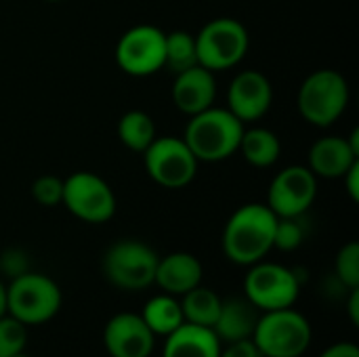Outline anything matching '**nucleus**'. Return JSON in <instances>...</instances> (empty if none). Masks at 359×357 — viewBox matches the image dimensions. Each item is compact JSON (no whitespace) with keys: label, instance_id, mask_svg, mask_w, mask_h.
I'll list each match as a JSON object with an SVG mask.
<instances>
[{"label":"nucleus","instance_id":"1","mask_svg":"<svg viewBox=\"0 0 359 357\" xmlns=\"http://www.w3.org/2000/svg\"><path fill=\"white\" fill-rule=\"evenodd\" d=\"M278 217L271 213L267 204H244L240 206L223 229V252L225 257L236 263L250 267L267 257L273 248V234H276Z\"/></svg>","mask_w":359,"mask_h":357},{"label":"nucleus","instance_id":"2","mask_svg":"<svg viewBox=\"0 0 359 357\" xmlns=\"http://www.w3.org/2000/svg\"><path fill=\"white\" fill-rule=\"evenodd\" d=\"M242 133L244 122H240L229 109L212 105L196 116H189L183 141L198 162H221L238 151Z\"/></svg>","mask_w":359,"mask_h":357},{"label":"nucleus","instance_id":"3","mask_svg":"<svg viewBox=\"0 0 359 357\" xmlns=\"http://www.w3.org/2000/svg\"><path fill=\"white\" fill-rule=\"evenodd\" d=\"M311 339L309 320L292 307L263 311L252 332V343L261 357H303Z\"/></svg>","mask_w":359,"mask_h":357},{"label":"nucleus","instance_id":"4","mask_svg":"<svg viewBox=\"0 0 359 357\" xmlns=\"http://www.w3.org/2000/svg\"><path fill=\"white\" fill-rule=\"evenodd\" d=\"M61 288L44 274L25 271L6 286V314L25 326L53 320L61 309Z\"/></svg>","mask_w":359,"mask_h":357},{"label":"nucleus","instance_id":"5","mask_svg":"<svg viewBox=\"0 0 359 357\" xmlns=\"http://www.w3.org/2000/svg\"><path fill=\"white\" fill-rule=\"evenodd\" d=\"M297 105L305 122L326 128L345 114L349 105V84L337 69H316L303 80Z\"/></svg>","mask_w":359,"mask_h":357},{"label":"nucleus","instance_id":"6","mask_svg":"<svg viewBox=\"0 0 359 357\" xmlns=\"http://www.w3.org/2000/svg\"><path fill=\"white\" fill-rule=\"evenodd\" d=\"M158 255L151 246L139 240L114 242L103 255V276L120 290L137 292L154 284Z\"/></svg>","mask_w":359,"mask_h":357},{"label":"nucleus","instance_id":"7","mask_svg":"<svg viewBox=\"0 0 359 357\" xmlns=\"http://www.w3.org/2000/svg\"><path fill=\"white\" fill-rule=\"evenodd\" d=\"M248 46V29L233 17H217L196 34L198 63L210 72L236 67L246 57Z\"/></svg>","mask_w":359,"mask_h":357},{"label":"nucleus","instance_id":"8","mask_svg":"<svg viewBox=\"0 0 359 357\" xmlns=\"http://www.w3.org/2000/svg\"><path fill=\"white\" fill-rule=\"evenodd\" d=\"M143 164L154 183L166 189L187 187L198 173V158L183 137H156L143 151Z\"/></svg>","mask_w":359,"mask_h":357},{"label":"nucleus","instance_id":"9","mask_svg":"<svg viewBox=\"0 0 359 357\" xmlns=\"http://www.w3.org/2000/svg\"><path fill=\"white\" fill-rule=\"evenodd\" d=\"M301 292L299 276L278 263L250 265L244 280V297L263 314L276 309H288L297 303Z\"/></svg>","mask_w":359,"mask_h":357},{"label":"nucleus","instance_id":"10","mask_svg":"<svg viewBox=\"0 0 359 357\" xmlns=\"http://www.w3.org/2000/svg\"><path fill=\"white\" fill-rule=\"evenodd\" d=\"M61 204L80 221L90 225L107 223L116 215V196L105 179L95 173L78 170L63 179Z\"/></svg>","mask_w":359,"mask_h":357},{"label":"nucleus","instance_id":"11","mask_svg":"<svg viewBox=\"0 0 359 357\" xmlns=\"http://www.w3.org/2000/svg\"><path fill=\"white\" fill-rule=\"evenodd\" d=\"M166 34L149 23L126 29L116 44L118 67L135 78H145L164 67Z\"/></svg>","mask_w":359,"mask_h":357},{"label":"nucleus","instance_id":"12","mask_svg":"<svg viewBox=\"0 0 359 357\" xmlns=\"http://www.w3.org/2000/svg\"><path fill=\"white\" fill-rule=\"evenodd\" d=\"M318 196V177L309 170V166L294 164L280 170L269 189H267V206L276 217H303Z\"/></svg>","mask_w":359,"mask_h":357},{"label":"nucleus","instance_id":"13","mask_svg":"<svg viewBox=\"0 0 359 357\" xmlns=\"http://www.w3.org/2000/svg\"><path fill=\"white\" fill-rule=\"evenodd\" d=\"M271 101V82L257 69H244L236 74L227 90V109L244 124L261 120L269 112Z\"/></svg>","mask_w":359,"mask_h":357},{"label":"nucleus","instance_id":"14","mask_svg":"<svg viewBox=\"0 0 359 357\" xmlns=\"http://www.w3.org/2000/svg\"><path fill=\"white\" fill-rule=\"evenodd\" d=\"M103 345L111 357H149L156 347V337L139 314L124 311L105 324Z\"/></svg>","mask_w":359,"mask_h":357},{"label":"nucleus","instance_id":"15","mask_svg":"<svg viewBox=\"0 0 359 357\" xmlns=\"http://www.w3.org/2000/svg\"><path fill=\"white\" fill-rule=\"evenodd\" d=\"M217 99V80L215 72L194 65L181 74H175L172 84V101L179 112L187 116H196L215 105Z\"/></svg>","mask_w":359,"mask_h":357},{"label":"nucleus","instance_id":"16","mask_svg":"<svg viewBox=\"0 0 359 357\" xmlns=\"http://www.w3.org/2000/svg\"><path fill=\"white\" fill-rule=\"evenodd\" d=\"M202 263L191 252H170L158 259L154 284L162 288V292L172 297H183L202 284Z\"/></svg>","mask_w":359,"mask_h":357},{"label":"nucleus","instance_id":"17","mask_svg":"<svg viewBox=\"0 0 359 357\" xmlns=\"http://www.w3.org/2000/svg\"><path fill=\"white\" fill-rule=\"evenodd\" d=\"M358 160L347 137H322L309 149V170L324 179H341Z\"/></svg>","mask_w":359,"mask_h":357},{"label":"nucleus","instance_id":"18","mask_svg":"<svg viewBox=\"0 0 359 357\" xmlns=\"http://www.w3.org/2000/svg\"><path fill=\"white\" fill-rule=\"evenodd\" d=\"M259 314L261 311L246 297L225 299L221 303V311L212 330L221 343H236V341L252 339L255 326L259 322Z\"/></svg>","mask_w":359,"mask_h":357},{"label":"nucleus","instance_id":"19","mask_svg":"<svg viewBox=\"0 0 359 357\" xmlns=\"http://www.w3.org/2000/svg\"><path fill=\"white\" fill-rule=\"evenodd\" d=\"M221 345L212 328L181 324L166 337L162 357H219Z\"/></svg>","mask_w":359,"mask_h":357},{"label":"nucleus","instance_id":"20","mask_svg":"<svg viewBox=\"0 0 359 357\" xmlns=\"http://www.w3.org/2000/svg\"><path fill=\"white\" fill-rule=\"evenodd\" d=\"M238 151H242L244 160L250 166L269 168L280 160L282 143H280V137L273 130L263 128V126H255V128H248V130L244 128Z\"/></svg>","mask_w":359,"mask_h":357},{"label":"nucleus","instance_id":"21","mask_svg":"<svg viewBox=\"0 0 359 357\" xmlns=\"http://www.w3.org/2000/svg\"><path fill=\"white\" fill-rule=\"evenodd\" d=\"M139 316L145 322V326L154 332V337H164V339L170 332H175L181 324H185L179 299L166 292L149 299Z\"/></svg>","mask_w":359,"mask_h":357},{"label":"nucleus","instance_id":"22","mask_svg":"<svg viewBox=\"0 0 359 357\" xmlns=\"http://www.w3.org/2000/svg\"><path fill=\"white\" fill-rule=\"evenodd\" d=\"M179 303H181V311H183L185 324H194V326H202V328H212L217 318H219L223 299L215 290L204 288L200 284L194 290L185 292Z\"/></svg>","mask_w":359,"mask_h":357},{"label":"nucleus","instance_id":"23","mask_svg":"<svg viewBox=\"0 0 359 357\" xmlns=\"http://www.w3.org/2000/svg\"><path fill=\"white\" fill-rule=\"evenodd\" d=\"M156 137L158 133L151 116L141 109H130L118 120V139L130 151L143 154Z\"/></svg>","mask_w":359,"mask_h":357},{"label":"nucleus","instance_id":"24","mask_svg":"<svg viewBox=\"0 0 359 357\" xmlns=\"http://www.w3.org/2000/svg\"><path fill=\"white\" fill-rule=\"evenodd\" d=\"M194 65H200L196 50V34H189L185 29H175L166 34L164 67H168L172 74H181Z\"/></svg>","mask_w":359,"mask_h":357},{"label":"nucleus","instance_id":"25","mask_svg":"<svg viewBox=\"0 0 359 357\" xmlns=\"http://www.w3.org/2000/svg\"><path fill=\"white\" fill-rule=\"evenodd\" d=\"M27 345V326L4 314L0 318V357H13L23 353Z\"/></svg>","mask_w":359,"mask_h":357},{"label":"nucleus","instance_id":"26","mask_svg":"<svg viewBox=\"0 0 359 357\" xmlns=\"http://www.w3.org/2000/svg\"><path fill=\"white\" fill-rule=\"evenodd\" d=\"M334 276L337 280L353 290L359 288V244L358 242H349L345 244L339 255H337V261H334Z\"/></svg>","mask_w":359,"mask_h":357},{"label":"nucleus","instance_id":"27","mask_svg":"<svg viewBox=\"0 0 359 357\" xmlns=\"http://www.w3.org/2000/svg\"><path fill=\"white\" fill-rule=\"evenodd\" d=\"M305 240V227L301 217H278L276 234H273V248L278 250H297Z\"/></svg>","mask_w":359,"mask_h":357},{"label":"nucleus","instance_id":"28","mask_svg":"<svg viewBox=\"0 0 359 357\" xmlns=\"http://www.w3.org/2000/svg\"><path fill=\"white\" fill-rule=\"evenodd\" d=\"M32 198L40 206H57L63 200V179L55 175H42L32 183Z\"/></svg>","mask_w":359,"mask_h":357},{"label":"nucleus","instance_id":"29","mask_svg":"<svg viewBox=\"0 0 359 357\" xmlns=\"http://www.w3.org/2000/svg\"><path fill=\"white\" fill-rule=\"evenodd\" d=\"M0 269H2V274H6L13 280L21 274L29 271L27 269V257L21 250H6L0 257Z\"/></svg>","mask_w":359,"mask_h":357},{"label":"nucleus","instance_id":"30","mask_svg":"<svg viewBox=\"0 0 359 357\" xmlns=\"http://www.w3.org/2000/svg\"><path fill=\"white\" fill-rule=\"evenodd\" d=\"M219 357H261V353L252 343V339H244V341L227 343V349H221Z\"/></svg>","mask_w":359,"mask_h":357},{"label":"nucleus","instance_id":"31","mask_svg":"<svg viewBox=\"0 0 359 357\" xmlns=\"http://www.w3.org/2000/svg\"><path fill=\"white\" fill-rule=\"evenodd\" d=\"M345 181V187H347V194L353 202L359 200V160L341 177Z\"/></svg>","mask_w":359,"mask_h":357},{"label":"nucleus","instance_id":"32","mask_svg":"<svg viewBox=\"0 0 359 357\" xmlns=\"http://www.w3.org/2000/svg\"><path fill=\"white\" fill-rule=\"evenodd\" d=\"M320 357H359V347L355 343H334Z\"/></svg>","mask_w":359,"mask_h":357},{"label":"nucleus","instance_id":"33","mask_svg":"<svg viewBox=\"0 0 359 357\" xmlns=\"http://www.w3.org/2000/svg\"><path fill=\"white\" fill-rule=\"evenodd\" d=\"M349 318L358 326L359 324V288H353L349 295Z\"/></svg>","mask_w":359,"mask_h":357},{"label":"nucleus","instance_id":"34","mask_svg":"<svg viewBox=\"0 0 359 357\" xmlns=\"http://www.w3.org/2000/svg\"><path fill=\"white\" fill-rule=\"evenodd\" d=\"M6 314V286L4 282L0 280V318Z\"/></svg>","mask_w":359,"mask_h":357},{"label":"nucleus","instance_id":"35","mask_svg":"<svg viewBox=\"0 0 359 357\" xmlns=\"http://www.w3.org/2000/svg\"><path fill=\"white\" fill-rule=\"evenodd\" d=\"M13 357H29V356H25V351H23V353H17V356H13Z\"/></svg>","mask_w":359,"mask_h":357},{"label":"nucleus","instance_id":"36","mask_svg":"<svg viewBox=\"0 0 359 357\" xmlns=\"http://www.w3.org/2000/svg\"><path fill=\"white\" fill-rule=\"evenodd\" d=\"M46 2H59V0H46Z\"/></svg>","mask_w":359,"mask_h":357}]
</instances>
